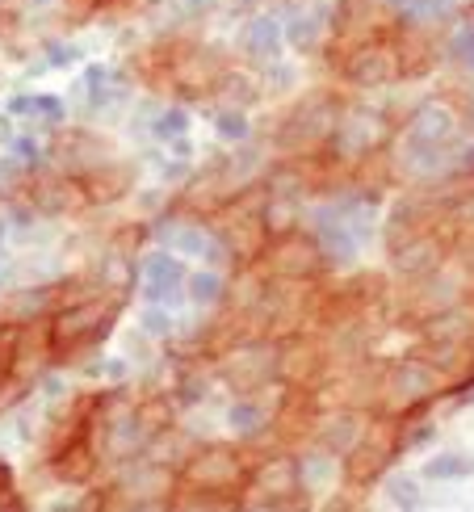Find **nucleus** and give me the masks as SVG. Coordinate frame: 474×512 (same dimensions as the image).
<instances>
[{
	"mask_svg": "<svg viewBox=\"0 0 474 512\" xmlns=\"http://www.w3.org/2000/svg\"><path fill=\"white\" fill-rule=\"evenodd\" d=\"M252 466L248 454L240 445H227V441H210L202 450H193L181 462V475H177V496H198V500H181L185 508H219V504H240L244 487L252 479Z\"/></svg>",
	"mask_w": 474,
	"mask_h": 512,
	"instance_id": "f257e3e1",
	"label": "nucleus"
},
{
	"mask_svg": "<svg viewBox=\"0 0 474 512\" xmlns=\"http://www.w3.org/2000/svg\"><path fill=\"white\" fill-rule=\"evenodd\" d=\"M122 315V294H80L68 298L55 315H51V328H47V353L59 366H68L72 357L97 349L105 336L114 332Z\"/></svg>",
	"mask_w": 474,
	"mask_h": 512,
	"instance_id": "f03ea898",
	"label": "nucleus"
},
{
	"mask_svg": "<svg viewBox=\"0 0 474 512\" xmlns=\"http://www.w3.org/2000/svg\"><path fill=\"white\" fill-rule=\"evenodd\" d=\"M340 114H344L340 97H332L328 89H315L282 114V122H277V131H273V143L290 156H315L323 143H332Z\"/></svg>",
	"mask_w": 474,
	"mask_h": 512,
	"instance_id": "7ed1b4c3",
	"label": "nucleus"
},
{
	"mask_svg": "<svg viewBox=\"0 0 474 512\" xmlns=\"http://www.w3.org/2000/svg\"><path fill=\"white\" fill-rule=\"evenodd\" d=\"M445 382L449 378L424 353L420 357H399V361H391V366L382 370L378 399H382V408L391 416H407V412L428 408V403L445 391Z\"/></svg>",
	"mask_w": 474,
	"mask_h": 512,
	"instance_id": "20e7f679",
	"label": "nucleus"
},
{
	"mask_svg": "<svg viewBox=\"0 0 474 512\" xmlns=\"http://www.w3.org/2000/svg\"><path fill=\"white\" fill-rule=\"evenodd\" d=\"M399 454H407V445H403V416L386 412L382 420H370V429L361 433V441L353 445L349 454H344V483H349V487L378 483L386 471H391V462Z\"/></svg>",
	"mask_w": 474,
	"mask_h": 512,
	"instance_id": "39448f33",
	"label": "nucleus"
},
{
	"mask_svg": "<svg viewBox=\"0 0 474 512\" xmlns=\"http://www.w3.org/2000/svg\"><path fill=\"white\" fill-rule=\"evenodd\" d=\"M219 374L235 395L265 391L269 382H282V340L248 336L240 345H231L219 361Z\"/></svg>",
	"mask_w": 474,
	"mask_h": 512,
	"instance_id": "423d86ee",
	"label": "nucleus"
},
{
	"mask_svg": "<svg viewBox=\"0 0 474 512\" xmlns=\"http://www.w3.org/2000/svg\"><path fill=\"white\" fill-rule=\"evenodd\" d=\"M265 273L269 277H286V282H311L328 269V256H323V244L315 240V231H273V240L265 248Z\"/></svg>",
	"mask_w": 474,
	"mask_h": 512,
	"instance_id": "0eeeda50",
	"label": "nucleus"
},
{
	"mask_svg": "<svg viewBox=\"0 0 474 512\" xmlns=\"http://www.w3.org/2000/svg\"><path fill=\"white\" fill-rule=\"evenodd\" d=\"M240 504L244 508H298V504H307L298 462L294 458H265V462H256Z\"/></svg>",
	"mask_w": 474,
	"mask_h": 512,
	"instance_id": "6e6552de",
	"label": "nucleus"
},
{
	"mask_svg": "<svg viewBox=\"0 0 474 512\" xmlns=\"http://www.w3.org/2000/svg\"><path fill=\"white\" fill-rule=\"evenodd\" d=\"M386 139V118L370 105H353V110H344L340 122H336V135H332V156L344 160V164H361L378 156V147Z\"/></svg>",
	"mask_w": 474,
	"mask_h": 512,
	"instance_id": "1a4fd4ad",
	"label": "nucleus"
},
{
	"mask_svg": "<svg viewBox=\"0 0 474 512\" xmlns=\"http://www.w3.org/2000/svg\"><path fill=\"white\" fill-rule=\"evenodd\" d=\"M227 72L231 68H227V59L219 51H210V47H177L172 68H168V84L181 97H214Z\"/></svg>",
	"mask_w": 474,
	"mask_h": 512,
	"instance_id": "9d476101",
	"label": "nucleus"
},
{
	"mask_svg": "<svg viewBox=\"0 0 474 512\" xmlns=\"http://www.w3.org/2000/svg\"><path fill=\"white\" fill-rule=\"evenodd\" d=\"M340 72L349 84H357V89H382V84L399 80V55H395L391 42L365 38V42H357V47L344 51Z\"/></svg>",
	"mask_w": 474,
	"mask_h": 512,
	"instance_id": "9b49d317",
	"label": "nucleus"
},
{
	"mask_svg": "<svg viewBox=\"0 0 474 512\" xmlns=\"http://www.w3.org/2000/svg\"><path fill=\"white\" fill-rule=\"evenodd\" d=\"M458 139V114L445 101H424L403 126V147L416 152H449Z\"/></svg>",
	"mask_w": 474,
	"mask_h": 512,
	"instance_id": "f8f14e48",
	"label": "nucleus"
},
{
	"mask_svg": "<svg viewBox=\"0 0 474 512\" xmlns=\"http://www.w3.org/2000/svg\"><path fill=\"white\" fill-rule=\"evenodd\" d=\"M72 290H76L72 282H47V286L17 290V294H9L5 303H0V324H9V328H30L34 319L55 315L63 303H68Z\"/></svg>",
	"mask_w": 474,
	"mask_h": 512,
	"instance_id": "ddd939ff",
	"label": "nucleus"
},
{
	"mask_svg": "<svg viewBox=\"0 0 474 512\" xmlns=\"http://www.w3.org/2000/svg\"><path fill=\"white\" fill-rule=\"evenodd\" d=\"M185 286H189V269L181 261V252L164 248V252H152L143 261V298L147 303H168L172 307L185 294Z\"/></svg>",
	"mask_w": 474,
	"mask_h": 512,
	"instance_id": "4468645a",
	"label": "nucleus"
},
{
	"mask_svg": "<svg viewBox=\"0 0 474 512\" xmlns=\"http://www.w3.org/2000/svg\"><path fill=\"white\" fill-rule=\"evenodd\" d=\"M370 420H374V416L365 412V408H353V403H344V408H336L332 416H319L311 441L319 445V450L344 458V454H349L353 445L361 441V433L370 429Z\"/></svg>",
	"mask_w": 474,
	"mask_h": 512,
	"instance_id": "2eb2a0df",
	"label": "nucleus"
},
{
	"mask_svg": "<svg viewBox=\"0 0 474 512\" xmlns=\"http://www.w3.org/2000/svg\"><path fill=\"white\" fill-rule=\"evenodd\" d=\"M395 55H399V80H420V76H428L437 68V42L428 38V30L420 26V21L399 26Z\"/></svg>",
	"mask_w": 474,
	"mask_h": 512,
	"instance_id": "dca6fc26",
	"label": "nucleus"
},
{
	"mask_svg": "<svg viewBox=\"0 0 474 512\" xmlns=\"http://www.w3.org/2000/svg\"><path fill=\"white\" fill-rule=\"evenodd\" d=\"M97 466H105V462H101V454H97L89 429L76 433L72 441H63L59 450H51V471H55L63 483H89V479L97 475Z\"/></svg>",
	"mask_w": 474,
	"mask_h": 512,
	"instance_id": "f3484780",
	"label": "nucleus"
},
{
	"mask_svg": "<svg viewBox=\"0 0 474 512\" xmlns=\"http://www.w3.org/2000/svg\"><path fill=\"white\" fill-rule=\"evenodd\" d=\"M30 202L42 210V215H68V210L89 206V194H84L80 177L55 173V177H38V181L30 185Z\"/></svg>",
	"mask_w": 474,
	"mask_h": 512,
	"instance_id": "a211bd4d",
	"label": "nucleus"
},
{
	"mask_svg": "<svg viewBox=\"0 0 474 512\" xmlns=\"http://www.w3.org/2000/svg\"><path fill=\"white\" fill-rule=\"evenodd\" d=\"M328 374V353H323L315 340H282V382L290 387H311L315 378Z\"/></svg>",
	"mask_w": 474,
	"mask_h": 512,
	"instance_id": "6ab92c4d",
	"label": "nucleus"
},
{
	"mask_svg": "<svg viewBox=\"0 0 474 512\" xmlns=\"http://www.w3.org/2000/svg\"><path fill=\"white\" fill-rule=\"evenodd\" d=\"M84 185V194H89V202H101V206H110L118 198L131 194V185H135V164H126V160H101L97 168H89V173L80 177Z\"/></svg>",
	"mask_w": 474,
	"mask_h": 512,
	"instance_id": "aec40b11",
	"label": "nucleus"
},
{
	"mask_svg": "<svg viewBox=\"0 0 474 512\" xmlns=\"http://www.w3.org/2000/svg\"><path fill=\"white\" fill-rule=\"evenodd\" d=\"M55 160H59L63 173L84 177L101 160H110V147H105L97 135H89V131H68V135H59V143H55Z\"/></svg>",
	"mask_w": 474,
	"mask_h": 512,
	"instance_id": "412c9836",
	"label": "nucleus"
},
{
	"mask_svg": "<svg viewBox=\"0 0 474 512\" xmlns=\"http://www.w3.org/2000/svg\"><path fill=\"white\" fill-rule=\"evenodd\" d=\"M286 47V26L277 17L261 13V17H252L248 26H244V55L256 59V63H273L277 55H282Z\"/></svg>",
	"mask_w": 474,
	"mask_h": 512,
	"instance_id": "4be33fe9",
	"label": "nucleus"
},
{
	"mask_svg": "<svg viewBox=\"0 0 474 512\" xmlns=\"http://www.w3.org/2000/svg\"><path fill=\"white\" fill-rule=\"evenodd\" d=\"M227 424L240 437H256V433H269L273 429V412L261 403V391H252V395H240V399L231 403Z\"/></svg>",
	"mask_w": 474,
	"mask_h": 512,
	"instance_id": "5701e85b",
	"label": "nucleus"
},
{
	"mask_svg": "<svg viewBox=\"0 0 474 512\" xmlns=\"http://www.w3.org/2000/svg\"><path fill=\"white\" fill-rule=\"evenodd\" d=\"M323 21H328V17H323L319 9H311V13H298V17L290 21V26H286V42H290L294 51L315 55V51L323 47V42L332 38V26H323Z\"/></svg>",
	"mask_w": 474,
	"mask_h": 512,
	"instance_id": "b1692460",
	"label": "nucleus"
},
{
	"mask_svg": "<svg viewBox=\"0 0 474 512\" xmlns=\"http://www.w3.org/2000/svg\"><path fill=\"white\" fill-rule=\"evenodd\" d=\"M227 277L219 273V265H210V269H198V273H189V286H185V298L193 307H202V311H210V307H223L227 303Z\"/></svg>",
	"mask_w": 474,
	"mask_h": 512,
	"instance_id": "393cba45",
	"label": "nucleus"
},
{
	"mask_svg": "<svg viewBox=\"0 0 474 512\" xmlns=\"http://www.w3.org/2000/svg\"><path fill=\"white\" fill-rule=\"evenodd\" d=\"M298 475H303V492L307 496L328 492V487L336 483V454H328V450H319L315 445V454L298 462Z\"/></svg>",
	"mask_w": 474,
	"mask_h": 512,
	"instance_id": "a878e982",
	"label": "nucleus"
},
{
	"mask_svg": "<svg viewBox=\"0 0 474 512\" xmlns=\"http://www.w3.org/2000/svg\"><path fill=\"white\" fill-rule=\"evenodd\" d=\"M9 110L13 114H30V118H38L42 126H59L63 122V101L59 97H13L9 101Z\"/></svg>",
	"mask_w": 474,
	"mask_h": 512,
	"instance_id": "bb28decb",
	"label": "nucleus"
},
{
	"mask_svg": "<svg viewBox=\"0 0 474 512\" xmlns=\"http://www.w3.org/2000/svg\"><path fill=\"white\" fill-rule=\"evenodd\" d=\"M214 131H219L223 143H248L252 126H248V114L240 110V105H223V110L214 114Z\"/></svg>",
	"mask_w": 474,
	"mask_h": 512,
	"instance_id": "cd10ccee",
	"label": "nucleus"
},
{
	"mask_svg": "<svg viewBox=\"0 0 474 512\" xmlns=\"http://www.w3.org/2000/svg\"><path fill=\"white\" fill-rule=\"evenodd\" d=\"M139 328L152 336V340H168L172 332H177V315H172L168 303H147L143 319H139Z\"/></svg>",
	"mask_w": 474,
	"mask_h": 512,
	"instance_id": "c85d7f7f",
	"label": "nucleus"
},
{
	"mask_svg": "<svg viewBox=\"0 0 474 512\" xmlns=\"http://www.w3.org/2000/svg\"><path fill=\"white\" fill-rule=\"evenodd\" d=\"M185 131H189V114L181 110V105L164 110V114L156 118V126H152V135H156L160 143H177V139H185Z\"/></svg>",
	"mask_w": 474,
	"mask_h": 512,
	"instance_id": "c756f323",
	"label": "nucleus"
},
{
	"mask_svg": "<svg viewBox=\"0 0 474 512\" xmlns=\"http://www.w3.org/2000/svg\"><path fill=\"white\" fill-rule=\"evenodd\" d=\"M474 471V462L470 458H458V454H441V458H433L424 466V475L428 479H466Z\"/></svg>",
	"mask_w": 474,
	"mask_h": 512,
	"instance_id": "7c9ffc66",
	"label": "nucleus"
},
{
	"mask_svg": "<svg viewBox=\"0 0 474 512\" xmlns=\"http://www.w3.org/2000/svg\"><path fill=\"white\" fill-rule=\"evenodd\" d=\"M445 55L458 63V68H470L474 72V26H462L454 38H449V47H445Z\"/></svg>",
	"mask_w": 474,
	"mask_h": 512,
	"instance_id": "2f4dec72",
	"label": "nucleus"
},
{
	"mask_svg": "<svg viewBox=\"0 0 474 512\" xmlns=\"http://www.w3.org/2000/svg\"><path fill=\"white\" fill-rule=\"evenodd\" d=\"M386 496H391L395 508H420V487H416V479H391V483H386Z\"/></svg>",
	"mask_w": 474,
	"mask_h": 512,
	"instance_id": "473e14b6",
	"label": "nucleus"
}]
</instances>
